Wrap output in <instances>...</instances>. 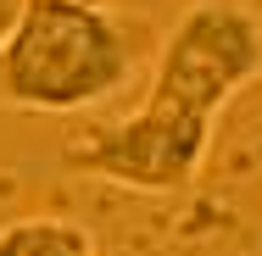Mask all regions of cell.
Wrapping results in <instances>:
<instances>
[{
	"instance_id": "cell-5",
	"label": "cell",
	"mask_w": 262,
	"mask_h": 256,
	"mask_svg": "<svg viewBox=\"0 0 262 256\" xmlns=\"http://www.w3.org/2000/svg\"><path fill=\"white\" fill-rule=\"evenodd\" d=\"M28 11V0H0V45L11 39V28H17V17Z\"/></svg>"
},
{
	"instance_id": "cell-3",
	"label": "cell",
	"mask_w": 262,
	"mask_h": 256,
	"mask_svg": "<svg viewBox=\"0 0 262 256\" xmlns=\"http://www.w3.org/2000/svg\"><path fill=\"white\" fill-rule=\"evenodd\" d=\"M262 78V17L240 0H195L157 39L145 95L223 117L240 89Z\"/></svg>"
},
{
	"instance_id": "cell-1",
	"label": "cell",
	"mask_w": 262,
	"mask_h": 256,
	"mask_svg": "<svg viewBox=\"0 0 262 256\" xmlns=\"http://www.w3.org/2000/svg\"><path fill=\"white\" fill-rule=\"evenodd\" d=\"M157 39L140 17L106 0H28L0 45V106L34 117H73L134 84Z\"/></svg>"
},
{
	"instance_id": "cell-4",
	"label": "cell",
	"mask_w": 262,
	"mask_h": 256,
	"mask_svg": "<svg viewBox=\"0 0 262 256\" xmlns=\"http://www.w3.org/2000/svg\"><path fill=\"white\" fill-rule=\"evenodd\" d=\"M0 256H101L95 234L73 217H17L0 228Z\"/></svg>"
},
{
	"instance_id": "cell-2",
	"label": "cell",
	"mask_w": 262,
	"mask_h": 256,
	"mask_svg": "<svg viewBox=\"0 0 262 256\" xmlns=\"http://www.w3.org/2000/svg\"><path fill=\"white\" fill-rule=\"evenodd\" d=\"M212 134H217V117L145 95L134 111L84 134L61 161L84 178H106L117 190H134V195H179L201 178V167L212 156Z\"/></svg>"
}]
</instances>
